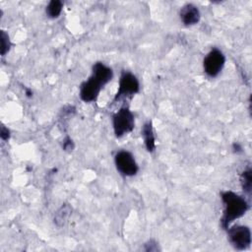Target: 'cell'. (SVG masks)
Instances as JSON below:
<instances>
[{
  "label": "cell",
  "mask_w": 252,
  "mask_h": 252,
  "mask_svg": "<svg viewBox=\"0 0 252 252\" xmlns=\"http://www.w3.org/2000/svg\"><path fill=\"white\" fill-rule=\"evenodd\" d=\"M220 198L223 203V214L220 219V224L223 229H227L233 220L246 214L249 210V203L243 196L229 190L222 191Z\"/></svg>",
  "instance_id": "1"
},
{
  "label": "cell",
  "mask_w": 252,
  "mask_h": 252,
  "mask_svg": "<svg viewBox=\"0 0 252 252\" xmlns=\"http://www.w3.org/2000/svg\"><path fill=\"white\" fill-rule=\"evenodd\" d=\"M112 127L116 138H121L133 131L135 127V118L129 106L124 105L113 114Z\"/></svg>",
  "instance_id": "2"
},
{
  "label": "cell",
  "mask_w": 252,
  "mask_h": 252,
  "mask_svg": "<svg viewBox=\"0 0 252 252\" xmlns=\"http://www.w3.org/2000/svg\"><path fill=\"white\" fill-rule=\"evenodd\" d=\"M140 91V83L137 77L128 71H123L121 73L119 83H118V90L112 99V103L120 100L122 97L126 96H133L138 94Z\"/></svg>",
  "instance_id": "3"
},
{
  "label": "cell",
  "mask_w": 252,
  "mask_h": 252,
  "mask_svg": "<svg viewBox=\"0 0 252 252\" xmlns=\"http://www.w3.org/2000/svg\"><path fill=\"white\" fill-rule=\"evenodd\" d=\"M227 236L229 243L237 250L247 249L252 241L251 230L247 225L236 224L227 227Z\"/></svg>",
  "instance_id": "4"
},
{
  "label": "cell",
  "mask_w": 252,
  "mask_h": 252,
  "mask_svg": "<svg viewBox=\"0 0 252 252\" xmlns=\"http://www.w3.org/2000/svg\"><path fill=\"white\" fill-rule=\"evenodd\" d=\"M225 64V56L219 48H212L203 60L204 72L211 78L217 77Z\"/></svg>",
  "instance_id": "5"
},
{
  "label": "cell",
  "mask_w": 252,
  "mask_h": 252,
  "mask_svg": "<svg viewBox=\"0 0 252 252\" xmlns=\"http://www.w3.org/2000/svg\"><path fill=\"white\" fill-rule=\"evenodd\" d=\"M114 163L117 171L127 177L136 175L139 170V166L134 156L126 150L118 151L115 154Z\"/></svg>",
  "instance_id": "6"
},
{
  "label": "cell",
  "mask_w": 252,
  "mask_h": 252,
  "mask_svg": "<svg viewBox=\"0 0 252 252\" xmlns=\"http://www.w3.org/2000/svg\"><path fill=\"white\" fill-rule=\"evenodd\" d=\"M102 87L103 86L96 79L90 76V78L83 82L80 87V98L85 102H93L96 100Z\"/></svg>",
  "instance_id": "7"
},
{
  "label": "cell",
  "mask_w": 252,
  "mask_h": 252,
  "mask_svg": "<svg viewBox=\"0 0 252 252\" xmlns=\"http://www.w3.org/2000/svg\"><path fill=\"white\" fill-rule=\"evenodd\" d=\"M179 17L185 26H193L200 21L201 13L197 6L192 3H187L181 7Z\"/></svg>",
  "instance_id": "8"
},
{
  "label": "cell",
  "mask_w": 252,
  "mask_h": 252,
  "mask_svg": "<svg viewBox=\"0 0 252 252\" xmlns=\"http://www.w3.org/2000/svg\"><path fill=\"white\" fill-rule=\"evenodd\" d=\"M102 86H105L113 78V71L102 62H96L92 67V75Z\"/></svg>",
  "instance_id": "9"
},
{
  "label": "cell",
  "mask_w": 252,
  "mask_h": 252,
  "mask_svg": "<svg viewBox=\"0 0 252 252\" xmlns=\"http://www.w3.org/2000/svg\"><path fill=\"white\" fill-rule=\"evenodd\" d=\"M141 134L144 139L146 150L149 153H153L156 150V135L152 121H148L143 125Z\"/></svg>",
  "instance_id": "10"
},
{
  "label": "cell",
  "mask_w": 252,
  "mask_h": 252,
  "mask_svg": "<svg viewBox=\"0 0 252 252\" xmlns=\"http://www.w3.org/2000/svg\"><path fill=\"white\" fill-rule=\"evenodd\" d=\"M71 211L72 209L68 204L62 205L54 215V223L57 226H63L71 215Z\"/></svg>",
  "instance_id": "11"
},
{
  "label": "cell",
  "mask_w": 252,
  "mask_h": 252,
  "mask_svg": "<svg viewBox=\"0 0 252 252\" xmlns=\"http://www.w3.org/2000/svg\"><path fill=\"white\" fill-rule=\"evenodd\" d=\"M63 8V2L60 0H51L46 8H45V13L48 18L51 19H56L60 16Z\"/></svg>",
  "instance_id": "12"
},
{
  "label": "cell",
  "mask_w": 252,
  "mask_h": 252,
  "mask_svg": "<svg viewBox=\"0 0 252 252\" xmlns=\"http://www.w3.org/2000/svg\"><path fill=\"white\" fill-rule=\"evenodd\" d=\"M240 184L245 194L250 196L252 190V171L248 167L244 169L240 174Z\"/></svg>",
  "instance_id": "13"
},
{
  "label": "cell",
  "mask_w": 252,
  "mask_h": 252,
  "mask_svg": "<svg viewBox=\"0 0 252 252\" xmlns=\"http://www.w3.org/2000/svg\"><path fill=\"white\" fill-rule=\"evenodd\" d=\"M0 40H1V55L5 56L10 51V48L12 46L10 36L5 31H1Z\"/></svg>",
  "instance_id": "14"
},
{
  "label": "cell",
  "mask_w": 252,
  "mask_h": 252,
  "mask_svg": "<svg viewBox=\"0 0 252 252\" xmlns=\"http://www.w3.org/2000/svg\"><path fill=\"white\" fill-rule=\"evenodd\" d=\"M62 148L64 151H67V152H70L74 149V142L73 140L70 138V137H66L64 140H63V144H62Z\"/></svg>",
  "instance_id": "15"
},
{
  "label": "cell",
  "mask_w": 252,
  "mask_h": 252,
  "mask_svg": "<svg viewBox=\"0 0 252 252\" xmlns=\"http://www.w3.org/2000/svg\"><path fill=\"white\" fill-rule=\"evenodd\" d=\"M144 250H146V251H158V243H157L155 240L151 239V240H149L147 243H145V248H144Z\"/></svg>",
  "instance_id": "16"
},
{
  "label": "cell",
  "mask_w": 252,
  "mask_h": 252,
  "mask_svg": "<svg viewBox=\"0 0 252 252\" xmlns=\"http://www.w3.org/2000/svg\"><path fill=\"white\" fill-rule=\"evenodd\" d=\"M0 137L3 141H8L10 139V130L8 128H6L4 125L1 126V130H0Z\"/></svg>",
  "instance_id": "17"
},
{
  "label": "cell",
  "mask_w": 252,
  "mask_h": 252,
  "mask_svg": "<svg viewBox=\"0 0 252 252\" xmlns=\"http://www.w3.org/2000/svg\"><path fill=\"white\" fill-rule=\"evenodd\" d=\"M232 150H233V152L234 153H236V154H239V153H242V147H241V145L240 144H238V143H234L233 145H232Z\"/></svg>",
  "instance_id": "18"
},
{
  "label": "cell",
  "mask_w": 252,
  "mask_h": 252,
  "mask_svg": "<svg viewBox=\"0 0 252 252\" xmlns=\"http://www.w3.org/2000/svg\"><path fill=\"white\" fill-rule=\"evenodd\" d=\"M26 95H27L28 97H32V92L31 90L27 89V90H26Z\"/></svg>",
  "instance_id": "19"
}]
</instances>
